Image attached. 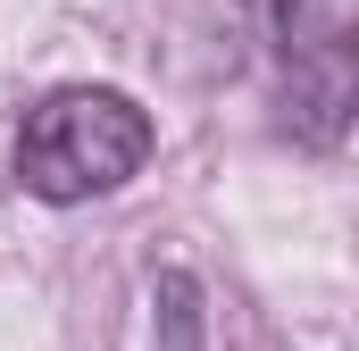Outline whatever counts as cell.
I'll return each instance as SVG.
<instances>
[{"label":"cell","instance_id":"cell-1","mask_svg":"<svg viewBox=\"0 0 359 351\" xmlns=\"http://www.w3.org/2000/svg\"><path fill=\"white\" fill-rule=\"evenodd\" d=\"M159 126L134 92L117 84H59L17 117V192L76 209V201H109L151 168Z\"/></svg>","mask_w":359,"mask_h":351}]
</instances>
